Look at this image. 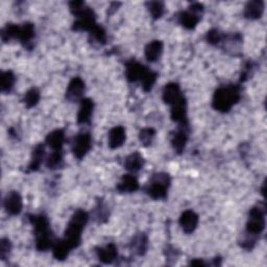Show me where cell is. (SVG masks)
I'll return each mask as SVG.
<instances>
[{
	"instance_id": "1",
	"label": "cell",
	"mask_w": 267,
	"mask_h": 267,
	"mask_svg": "<svg viewBox=\"0 0 267 267\" xmlns=\"http://www.w3.org/2000/svg\"><path fill=\"white\" fill-rule=\"evenodd\" d=\"M240 97L241 94L238 86L222 87L215 92L212 106L219 112L226 113L239 101Z\"/></svg>"
},
{
	"instance_id": "2",
	"label": "cell",
	"mask_w": 267,
	"mask_h": 267,
	"mask_svg": "<svg viewBox=\"0 0 267 267\" xmlns=\"http://www.w3.org/2000/svg\"><path fill=\"white\" fill-rule=\"evenodd\" d=\"M89 219L88 214L83 210H77L72 216L68 227L65 231V241L72 248H77L80 244L81 232Z\"/></svg>"
},
{
	"instance_id": "3",
	"label": "cell",
	"mask_w": 267,
	"mask_h": 267,
	"mask_svg": "<svg viewBox=\"0 0 267 267\" xmlns=\"http://www.w3.org/2000/svg\"><path fill=\"white\" fill-rule=\"evenodd\" d=\"M36 231V246L41 250L53 247V235L49 229L48 219L44 215H34L29 217Z\"/></svg>"
},
{
	"instance_id": "4",
	"label": "cell",
	"mask_w": 267,
	"mask_h": 267,
	"mask_svg": "<svg viewBox=\"0 0 267 267\" xmlns=\"http://www.w3.org/2000/svg\"><path fill=\"white\" fill-rule=\"evenodd\" d=\"M170 185V176L167 173H155L147 185V194L154 199H164L167 196V189Z\"/></svg>"
},
{
	"instance_id": "5",
	"label": "cell",
	"mask_w": 267,
	"mask_h": 267,
	"mask_svg": "<svg viewBox=\"0 0 267 267\" xmlns=\"http://www.w3.org/2000/svg\"><path fill=\"white\" fill-rule=\"evenodd\" d=\"M265 205L259 204L251 208L249 217L247 225V232L248 235L257 237L265 229Z\"/></svg>"
},
{
	"instance_id": "6",
	"label": "cell",
	"mask_w": 267,
	"mask_h": 267,
	"mask_svg": "<svg viewBox=\"0 0 267 267\" xmlns=\"http://www.w3.org/2000/svg\"><path fill=\"white\" fill-rule=\"evenodd\" d=\"M76 17H77L76 21L73 23L74 31L90 32L91 29L96 25L95 14L91 9H89V7H86V9L81 13H79Z\"/></svg>"
},
{
	"instance_id": "7",
	"label": "cell",
	"mask_w": 267,
	"mask_h": 267,
	"mask_svg": "<svg viewBox=\"0 0 267 267\" xmlns=\"http://www.w3.org/2000/svg\"><path fill=\"white\" fill-rule=\"evenodd\" d=\"M92 139L89 134H79L73 141L72 151L76 157L80 160L83 159L87 153L91 150Z\"/></svg>"
},
{
	"instance_id": "8",
	"label": "cell",
	"mask_w": 267,
	"mask_h": 267,
	"mask_svg": "<svg viewBox=\"0 0 267 267\" xmlns=\"http://www.w3.org/2000/svg\"><path fill=\"white\" fill-rule=\"evenodd\" d=\"M172 118L175 122L181 124H188L187 122V103L184 96L177 99L172 105Z\"/></svg>"
},
{
	"instance_id": "9",
	"label": "cell",
	"mask_w": 267,
	"mask_h": 267,
	"mask_svg": "<svg viewBox=\"0 0 267 267\" xmlns=\"http://www.w3.org/2000/svg\"><path fill=\"white\" fill-rule=\"evenodd\" d=\"M85 91V83L83 81V79L79 77H76L73 78L70 84L67 88L66 91V98L68 99L69 101H77L81 98V96H83Z\"/></svg>"
},
{
	"instance_id": "10",
	"label": "cell",
	"mask_w": 267,
	"mask_h": 267,
	"mask_svg": "<svg viewBox=\"0 0 267 267\" xmlns=\"http://www.w3.org/2000/svg\"><path fill=\"white\" fill-rule=\"evenodd\" d=\"M148 69L145 68V66L139 64L136 61H131L127 64V70H125V76L130 81H137L142 80Z\"/></svg>"
},
{
	"instance_id": "11",
	"label": "cell",
	"mask_w": 267,
	"mask_h": 267,
	"mask_svg": "<svg viewBox=\"0 0 267 267\" xmlns=\"http://www.w3.org/2000/svg\"><path fill=\"white\" fill-rule=\"evenodd\" d=\"M4 208L11 215H18L22 210V198L17 192H10L4 199Z\"/></svg>"
},
{
	"instance_id": "12",
	"label": "cell",
	"mask_w": 267,
	"mask_h": 267,
	"mask_svg": "<svg viewBox=\"0 0 267 267\" xmlns=\"http://www.w3.org/2000/svg\"><path fill=\"white\" fill-rule=\"evenodd\" d=\"M188 133L189 128L188 124H181V128L179 129L172 138V146L177 153H182L185 150V146L188 141Z\"/></svg>"
},
{
	"instance_id": "13",
	"label": "cell",
	"mask_w": 267,
	"mask_h": 267,
	"mask_svg": "<svg viewBox=\"0 0 267 267\" xmlns=\"http://www.w3.org/2000/svg\"><path fill=\"white\" fill-rule=\"evenodd\" d=\"M198 224V216L191 210L185 211L180 218V225L183 229V231L187 234H191L194 232Z\"/></svg>"
},
{
	"instance_id": "14",
	"label": "cell",
	"mask_w": 267,
	"mask_h": 267,
	"mask_svg": "<svg viewBox=\"0 0 267 267\" xmlns=\"http://www.w3.org/2000/svg\"><path fill=\"white\" fill-rule=\"evenodd\" d=\"M182 95L180 86L175 83H169L165 86L164 90H163V100L165 101L167 105L172 106L173 102L179 99Z\"/></svg>"
},
{
	"instance_id": "15",
	"label": "cell",
	"mask_w": 267,
	"mask_h": 267,
	"mask_svg": "<svg viewBox=\"0 0 267 267\" xmlns=\"http://www.w3.org/2000/svg\"><path fill=\"white\" fill-rule=\"evenodd\" d=\"M93 101L91 99H83L81 105L77 114V122L79 124L88 123L91 119V116L93 114Z\"/></svg>"
},
{
	"instance_id": "16",
	"label": "cell",
	"mask_w": 267,
	"mask_h": 267,
	"mask_svg": "<svg viewBox=\"0 0 267 267\" xmlns=\"http://www.w3.org/2000/svg\"><path fill=\"white\" fill-rule=\"evenodd\" d=\"M125 141V131L122 127H116L110 131L109 134V146L115 150L123 145Z\"/></svg>"
},
{
	"instance_id": "17",
	"label": "cell",
	"mask_w": 267,
	"mask_h": 267,
	"mask_svg": "<svg viewBox=\"0 0 267 267\" xmlns=\"http://www.w3.org/2000/svg\"><path fill=\"white\" fill-rule=\"evenodd\" d=\"M264 12V2L261 0L250 1L244 9V16L248 19H258L262 16Z\"/></svg>"
},
{
	"instance_id": "18",
	"label": "cell",
	"mask_w": 267,
	"mask_h": 267,
	"mask_svg": "<svg viewBox=\"0 0 267 267\" xmlns=\"http://www.w3.org/2000/svg\"><path fill=\"white\" fill-rule=\"evenodd\" d=\"M139 188V183L135 176L131 174L123 175L120 184L117 186V190L122 193H130V192H135Z\"/></svg>"
},
{
	"instance_id": "19",
	"label": "cell",
	"mask_w": 267,
	"mask_h": 267,
	"mask_svg": "<svg viewBox=\"0 0 267 267\" xmlns=\"http://www.w3.org/2000/svg\"><path fill=\"white\" fill-rule=\"evenodd\" d=\"M163 51V43L161 41H153L145 47V57L150 62H155L161 57Z\"/></svg>"
},
{
	"instance_id": "20",
	"label": "cell",
	"mask_w": 267,
	"mask_h": 267,
	"mask_svg": "<svg viewBox=\"0 0 267 267\" xmlns=\"http://www.w3.org/2000/svg\"><path fill=\"white\" fill-rule=\"evenodd\" d=\"M65 141V134L62 130H56L51 132L46 138V143L54 151H62V146Z\"/></svg>"
},
{
	"instance_id": "21",
	"label": "cell",
	"mask_w": 267,
	"mask_h": 267,
	"mask_svg": "<svg viewBox=\"0 0 267 267\" xmlns=\"http://www.w3.org/2000/svg\"><path fill=\"white\" fill-rule=\"evenodd\" d=\"M117 255H118L117 248L114 246V244H109V246H107L106 248L97 250L98 259L102 263H106V264L112 263L117 258Z\"/></svg>"
},
{
	"instance_id": "22",
	"label": "cell",
	"mask_w": 267,
	"mask_h": 267,
	"mask_svg": "<svg viewBox=\"0 0 267 267\" xmlns=\"http://www.w3.org/2000/svg\"><path fill=\"white\" fill-rule=\"evenodd\" d=\"M143 165H144V159L142 155L138 153H132L131 155H129L124 163L125 168H127L131 172H139V170L143 167Z\"/></svg>"
},
{
	"instance_id": "23",
	"label": "cell",
	"mask_w": 267,
	"mask_h": 267,
	"mask_svg": "<svg viewBox=\"0 0 267 267\" xmlns=\"http://www.w3.org/2000/svg\"><path fill=\"white\" fill-rule=\"evenodd\" d=\"M199 19V15L192 13L191 11L183 12L179 15V22L187 29H193L197 25Z\"/></svg>"
},
{
	"instance_id": "24",
	"label": "cell",
	"mask_w": 267,
	"mask_h": 267,
	"mask_svg": "<svg viewBox=\"0 0 267 267\" xmlns=\"http://www.w3.org/2000/svg\"><path fill=\"white\" fill-rule=\"evenodd\" d=\"M147 246H148V240H147L146 235L144 234L137 235L131 242V248L139 256L144 255V253L147 249Z\"/></svg>"
},
{
	"instance_id": "25",
	"label": "cell",
	"mask_w": 267,
	"mask_h": 267,
	"mask_svg": "<svg viewBox=\"0 0 267 267\" xmlns=\"http://www.w3.org/2000/svg\"><path fill=\"white\" fill-rule=\"evenodd\" d=\"M34 37H35V27H34L33 24L25 23L23 26L21 27L19 39L22 43L24 44L26 47L29 48L28 44L31 43V41L33 40Z\"/></svg>"
},
{
	"instance_id": "26",
	"label": "cell",
	"mask_w": 267,
	"mask_h": 267,
	"mask_svg": "<svg viewBox=\"0 0 267 267\" xmlns=\"http://www.w3.org/2000/svg\"><path fill=\"white\" fill-rule=\"evenodd\" d=\"M71 250V248L68 246L65 240H62L57 242L54 248V257L57 260H65L68 257L69 251Z\"/></svg>"
},
{
	"instance_id": "27",
	"label": "cell",
	"mask_w": 267,
	"mask_h": 267,
	"mask_svg": "<svg viewBox=\"0 0 267 267\" xmlns=\"http://www.w3.org/2000/svg\"><path fill=\"white\" fill-rule=\"evenodd\" d=\"M44 154H45V151H44V146L43 145H38L37 146L34 153H33V159H32V163L31 165H29V169L31 170H37L39 168V166L41 165V163L43 161Z\"/></svg>"
},
{
	"instance_id": "28",
	"label": "cell",
	"mask_w": 267,
	"mask_h": 267,
	"mask_svg": "<svg viewBox=\"0 0 267 267\" xmlns=\"http://www.w3.org/2000/svg\"><path fill=\"white\" fill-rule=\"evenodd\" d=\"M62 164H63L62 151H54V153L49 155L46 161V166L49 169H57L62 166Z\"/></svg>"
},
{
	"instance_id": "29",
	"label": "cell",
	"mask_w": 267,
	"mask_h": 267,
	"mask_svg": "<svg viewBox=\"0 0 267 267\" xmlns=\"http://www.w3.org/2000/svg\"><path fill=\"white\" fill-rule=\"evenodd\" d=\"M15 83V76L13 72L5 71L1 76V81H0V86H1V91L6 93L10 92Z\"/></svg>"
},
{
	"instance_id": "30",
	"label": "cell",
	"mask_w": 267,
	"mask_h": 267,
	"mask_svg": "<svg viewBox=\"0 0 267 267\" xmlns=\"http://www.w3.org/2000/svg\"><path fill=\"white\" fill-rule=\"evenodd\" d=\"M23 100H24V103L27 108L35 107L40 100V92L38 89L32 88L31 90H28L24 96Z\"/></svg>"
},
{
	"instance_id": "31",
	"label": "cell",
	"mask_w": 267,
	"mask_h": 267,
	"mask_svg": "<svg viewBox=\"0 0 267 267\" xmlns=\"http://www.w3.org/2000/svg\"><path fill=\"white\" fill-rule=\"evenodd\" d=\"M20 31H21V27H19L18 25H15V24L6 25L5 28L2 29V34H1L2 40L5 41V40H10L12 38L19 39Z\"/></svg>"
},
{
	"instance_id": "32",
	"label": "cell",
	"mask_w": 267,
	"mask_h": 267,
	"mask_svg": "<svg viewBox=\"0 0 267 267\" xmlns=\"http://www.w3.org/2000/svg\"><path fill=\"white\" fill-rule=\"evenodd\" d=\"M147 6L153 19L161 18L163 13H164V4H163L162 2L152 1L147 3Z\"/></svg>"
},
{
	"instance_id": "33",
	"label": "cell",
	"mask_w": 267,
	"mask_h": 267,
	"mask_svg": "<svg viewBox=\"0 0 267 267\" xmlns=\"http://www.w3.org/2000/svg\"><path fill=\"white\" fill-rule=\"evenodd\" d=\"M155 80H157V74H155L154 72H152V71L148 70L147 73L144 76V77L142 78V80H141V81H142L143 90L145 92L151 91L153 86L155 83Z\"/></svg>"
},
{
	"instance_id": "34",
	"label": "cell",
	"mask_w": 267,
	"mask_h": 267,
	"mask_svg": "<svg viewBox=\"0 0 267 267\" xmlns=\"http://www.w3.org/2000/svg\"><path fill=\"white\" fill-rule=\"evenodd\" d=\"M154 135H155V131L153 129H152V128L143 129L140 132V135H139L141 143H142L144 146L151 145Z\"/></svg>"
},
{
	"instance_id": "35",
	"label": "cell",
	"mask_w": 267,
	"mask_h": 267,
	"mask_svg": "<svg viewBox=\"0 0 267 267\" xmlns=\"http://www.w3.org/2000/svg\"><path fill=\"white\" fill-rule=\"evenodd\" d=\"M90 34H91L92 38H93L96 42L101 43V44H105V43H106L107 35H106L105 29H103V28L100 27V26H98L97 24H96V25L91 29Z\"/></svg>"
},
{
	"instance_id": "36",
	"label": "cell",
	"mask_w": 267,
	"mask_h": 267,
	"mask_svg": "<svg viewBox=\"0 0 267 267\" xmlns=\"http://www.w3.org/2000/svg\"><path fill=\"white\" fill-rule=\"evenodd\" d=\"M206 39L210 44H212V45H217V44L220 43L222 39H224V37H222V35L219 31H217V29H212V31L208 32Z\"/></svg>"
},
{
	"instance_id": "37",
	"label": "cell",
	"mask_w": 267,
	"mask_h": 267,
	"mask_svg": "<svg viewBox=\"0 0 267 267\" xmlns=\"http://www.w3.org/2000/svg\"><path fill=\"white\" fill-rule=\"evenodd\" d=\"M109 217V212L107 210V207L103 206L102 204H99L96 207L95 210V218L98 222H105Z\"/></svg>"
},
{
	"instance_id": "38",
	"label": "cell",
	"mask_w": 267,
	"mask_h": 267,
	"mask_svg": "<svg viewBox=\"0 0 267 267\" xmlns=\"http://www.w3.org/2000/svg\"><path fill=\"white\" fill-rule=\"evenodd\" d=\"M86 4L83 1H72L70 2V11L77 16L79 13L83 12L86 9Z\"/></svg>"
},
{
	"instance_id": "39",
	"label": "cell",
	"mask_w": 267,
	"mask_h": 267,
	"mask_svg": "<svg viewBox=\"0 0 267 267\" xmlns=\"http://www.w3.org/2000/svg\"><path fill=\"white\" fill-rule=\"evenodd\" d=\"M11 251V242L7 239L1 240V248H0V254H1V258L5 259L6 256H9V253Z\"/></svg>"
},
{
	"instance_id": "40",
	"label": "cell",
	"mask_w": 267,
	"mask_h": 267,
	"mask_svg": "<svg viewBox=\"0 0 267 267\" xmlns=\"http://www.w3.org/2000/svg\"><path fill=\"white\" fill-rule=\"evenodd\" d=\"M191 265H197V266H205L206 264L203 262V261H192L191 263H190Z\"/></svg>"
}]
</instances>
